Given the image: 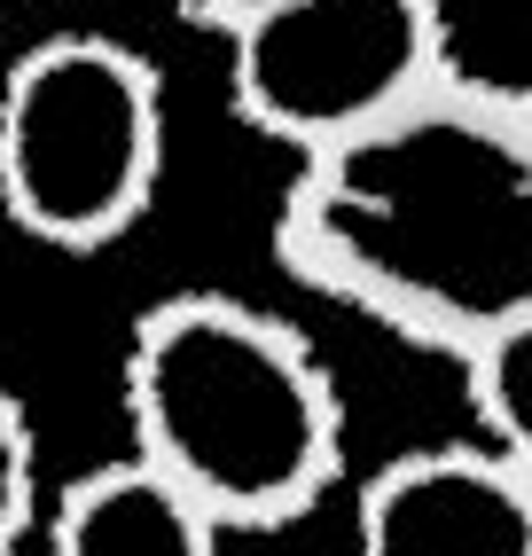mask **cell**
Returning <instances> with one entry per match:
<instances>
[{
  "label": "cell",
  "instance_id": "6",
  "mask_svg": "<svg viewBox=\"0 0 532 556\" xmlns=\"http://www.w3.org/2000/svg\"><path fill=\"white\" fill-rule=\"evenodd\" d=\"M40 556H227V526L126 447L40 509Z\"/></svg>",
  "mask_w": 532,
  "mask_h": 556
},
{
  "label": "cell",
  "instance_id": "1",
  "mask_svg": "<svg viewBox=\"0 0 532 556\" xmlns=\"http://www.w3.org/2000/svg\"><path fill=\"white\" fill-rule=\"evenodd\" d=\"M275 258L415 353L502 338L532 314V87L454 63L392 118L290 157Z\"/></svg>",
  "mask_w": 532,
  "mask_h": 556
},
{
  "label": "cell",
  "instance_id": "3",
  "mask_svg": "<svg viewBox=\"0 0 532 556\" xmlns=\"http://www.w3.org/2000/svg\"><path fill=\"white\" fill-rule=\"evenodd\" d=\"M165 189V71L110 31H55L0 71V219L48 251L126 243Z\"/></svg>",
  "mask_w": 532,
  "mask_h": 556
},
{
  "label": "cell",
  "instance_id": "8",
  "mask_svg": "<svg viewBox=\"0 0 532 556\" xmlns=\"http://www.w3.org/2000/svg\"><path fill=\"white\" fill-rule=\"evenodd\" d=\"M40 431H31L24 392L0 384V556H16L24 541H40Z\"/></svg>",
  "mask_w": 532,
  "mask_h": 556
},
{
  "label": "cell",
  "instance_id": "9",
  "mask_svg": "<svg viewBox=\"0 0 532 556\" xmlns=\"http://www.w3.org/2000/svg\"><path fill=\"white\" fill-rule=\"evenodd\" d=\"M173 9L197 24V31H212V40H227L236 24H251V16H266V9H282V0H173Z\"/></svg>",
  "mask_w": 532,
  "mask_h": 556
},
{
  "label": "cell",
  "instance_id": "7",
  "mask_svg": "<svg viewBox=\"0 0 532 556\" xmlns=\"http://www.w3.org/2000/svg\"><path fill=\"white\" fill-rule=\"evenodd\" d=\"M454 368L470 392V431L532 478V314L509 321L502 338H485L478 353H463Z\"/></svg>",
  "mask_w": 532,
  "mask_h": 556
},
{
  "label": "cell",
  "instance_id": "2",
  "mask_svg": "<svg viewBox=\"0 0 532 556\" xmlns=\"http://www.w3.org/2000/svg\"><path fill=\"white\" fill-rule=\"evenodd\" d=\"M134 455L227 533H275L345 478V392L306 329L236 290H173L126 329Z\"/></svg>",
  "mask_w": 532,
  "mask_h": 556
},
{
  "label": "cell",
  "instance_id": "4",
  "mask_svg": "<svg viewBox=\"0 0 532 556\" xmlns=\"http://www.w3.org/2000/svg\"><path fill=\"white\" fill-rule=\"evenodd\" d=\"M227 110L290 157L392 118L446 79V0H282L227 31Z\"/></svg>",
  "mask_w": 532,
  "mask_h": 556
},
{
  "label": "cell",
  "instance_id": "5",
  "mask_svg": "<svg viewBox=\"0 0 532 556\" xmlns=\"http://www.w3.org/2000/svg\"><path fill=\"white\" fill-rule=\"evenodd\" d=\"M353 556H532V478L485 439H431L353 486Z\"/></svg>",
  "mask_w": 532,
  "mask_h": 556
}]
</instances>
